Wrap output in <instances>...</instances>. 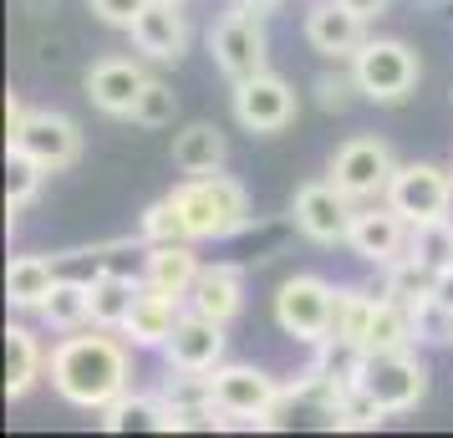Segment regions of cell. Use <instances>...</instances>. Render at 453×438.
I'll list each match as a JSON object with an SVG mask.
<instances>
[{
	"instance_id": "cell-1",
	"label": "cell",
	"mask_w": 453,
	"mask_h": 438,
	"mask_svg": "<svg viewBox=\"0 0 453 438\" xmlns=\"http://www.w3.org/2000/svg\"><path fill=\"white\" fill-rule=\"evenodd\" d=\"M133 352L138 347L112 327L62 332V342L51 347V362H46V382L66 408L103 413L112 397H123L133 388Z\"/></svg>"
},
{
	"instance_id": "cell-2",
	"label": "cell",
	"mask_w": 453,
	"mask_h": 438,
	"mask_svg": "<svg viewBox=\"0 0 453 438\" xmlns=\"http://www.w3.org/2000/svg\"><path fill=\"white\" fill-rule=\"evenodd\" d=\"M168 199L184 219V234L194 245H209V240H234L240 230H250V194L240 179H229L225 168L219 173H184L179 184L168 188Z\"/></svg>"
},
{
	"instance_id": "cell-3",
	"label": "cell",
	"mask_w": 453,
	"mask_h": 438,
	"mask_svg": "<svg viewBox=\"0 0 453 438\" xmlns=\"http://www.w3.org/2000/svg\"><path fill=\"white\" fill-rule=\"evenodd\" d=\"M204 382H209V403L225 418V428H275L280 423L275 413L286 403V388L265 367H255V362H219Z\"/></svg>"
},
{
	"instance_id": "cell-4",
	"label": "cell",
	"mask_w": 453,
	"mask_h": 438,
	"mask_svg": "<svg viewBox=\"0 0 453 438\" xmlns=\"http://www.w3.org/2000/svg\"><path fill=\"white\" fill-rule=\"evenodd\" d=\"M351 77L362 87V103H377V107H397L408 103L418 82H423V62L408 42L397 36H367L351 57Z\"/></svg>"
},
{
	"instance_id": "cell-5",
	"label": "cell",
	"mask_w": 453,
	"mask_h": 438,
	"mask_svg": "<svg viewBox=\"0 0 453 438\" xmlns=\"http://www.w3.org/2000/svg\"><path fill=\"white\" fill-rule=\"evenodd\" d=\"M428 377H433L428 362L412 352V347H388V352H362L351 382L388 418H397V413H412L428 397Z\"/></svg>"
},
{
	"instance_id": "cell-6",
	"label": "cell",
	"mask_w": 453,
	"mask_h": 438,
	"mask_svg": "<svg viewBox=\"0 0 453 438\" xmlns=\"http://www.w3.org/2000/svg\"><path fill=\"white\" fill-rule=\"evenodd\" d=\"M331 316H336V286L326 275H286L275 291V327L301 342V347H321L331 336Z\"/></svg>"
},
{
	"instance_id": "cell-7",
	"label": "cell",
	"mask_w": 453,
	"mask_h": 438,
	"mask_svg": "<svg viewBox=\"0 0 453 438\" xmlns=\"http://www.w3.org/2000/svg\"><path fill=\"white\" fill-rule=\"evenodd\" d=\"M209 57L219 66V77H229V87L265 72L270 66V31L260 11H245V5H229L219 21L209 26Z\"/></svg>"
},
{
	"instance_id": "cell-8",
	"label": "cell",
	"mask_w": 453,
	"mask_h": 438,
	"mask_svg": "<svg viewBox=\"0 0 453 438\" xmlns=\"http://www.w3.org/2000/svg\"><path fill=\"white\" fill-rule=\"evenodd\" d=\"M392 173H397V153H392L382 138H372V133L347 138V143L331 153V168H326V179L342 188L347 199H357V204L388 199Z\"/></svg>"
},
{
	"instance_id": "cell-9",
	"label": "cell",
	"mask_w": 453,
	"mask_h": 438,
	"mask_svg": "<svg viewBox=\"0 0 453 438\" xmlns=\"http://www.w3.org/2000/svg\"><path fill=\"white\" fill-rule=\"evenodd\" d=\"M229 112H234V123L255 133V138H275V133H286L296 123V112H301V97H296V87L286 77H275V72H255L245 82H234L229 92Z\"/></svg>"
},
{
	"instance_id": "cell-10",
	"label": "cell",
	"mask_w": 453,
	"mask_h": 438,
	"mask_svg": "<svg viewBox=\"0 0 453 438\" xmlns=\"http://www.w3.org/2000/svg\"><path fill=\"white\" fill-rule=\"evenodd\" d=\"M388 204L408 219V225H438L453 219V168H438L428 158L397 164L388 184Z\"/></svg>"
},
{
	"instance_id": "cell-11",
	"label": "cell",
	"mask_w": 453,
	"mask_h": 438,
	"mask_svg": "<svg viewBox=\"0 0 453 438\" xmlns=\"http://www.w3.org/2000/svg\"><path fill=\"white\" fill-rule=\"evenodd\" d=\"M5 148L31 153L46 173H66V168L82 158V127L72 123L66 112H57V107H31L26 123L5 138Z\"/></svg>"
},
{
	"instance_id": "cell-12",
	"label": "cell",
	"mask_w": 453,
	"mask_h": 438,
	"mask_svg": "<svg viewBox=\"0 0 453 438\" xmlns=\"http://www.w3.org/2000/svg\"><path fill=\"white\" fill-rule=\"evenodd\" d=\"M188 0H148L138 11V21L127 26V42L143 62L158 66H179L184 62L188 42H194V26H188Z\"/></svg>"
},
{
	"instance_id": "cell-13",
	"label": "cell",
	"mask_w": 453,
	"mask_h": 438,
	"mask_svg": "<svg viewBox=\"0 0 453 438\" xmlns=\"http://www.w3.org/2000/svg\"><path fill=\"white\" fill-rule=\"evenodd\" d=\"M351 214H357V199H347L331 179H311V184H301L296 188V199H290V219H296V230L306 234L311 245H321V250L347 245Z\"/></svg>"
},
{
	"instance_id": "cell-14",
	"label": "cell",
	"mask_w": 453,
	"mask_h": 438,
	"mask_svg": "<svg viewBox=\"0 0 453 438\" xmlns=\"http://www.w3.org/2000/svg\"><path fill=\"white\" fill-rule=\"evenodd\" d=\"M408 234H412V225L388 204V199H372V204H357V214H351L347 250L357 255L362 265H377V271H388L392 260L408 250Z\"/></svg>"
},
{
	"instance_id": "cell-15",
	"label": "cell",
	"mask_w": 453,
	"mask_h": 438,
	"mask_svg": "<svg viewBox=\"0 0 453 438\" xmlns=\"http://www.w3.org/2000/svg\"><path fill=\"white\" fill-rule=\"evenodd\" d=\"M229 352V336H225V321L214 316H199V311H184L173 336L164 342V362L173 373H194V377H209Z\"/></svg>"
},
{
	"instance_id": "cell-16",
	"label": "cell",
	"mask_w": 453,
	"mask_h": 438,
	"mask_svg": "<svg viewBox=\"0 0 453 438\" xmlns=\"http://www.w3.org/2000/svg\"><path fill=\"white\" fill-rule=\"evenodd\" d=\"M148 72L138 57H103V62H92L87 66V103L97 107L103 118H133V107H138V97H143V87H148Z\"/></svg>"
},
{
	"instance_id": "cell-17",
	"label": "cell",
	"mask_w": 453,
	"mask_h": 438,
	"mask_svg": "<svg viewBox=\"0 0 453 438\" xmlns=\"http://www.w3.org/2000/svg\"><path fill=\"white\" fill-rule=\"evenodd\" d=\"M306 46L316 57H326V62H351L357 57V46L367 42V21L347 11L342 0H316L306 11Z\"/></svg>"
},
{
	"instance_id": "cell-18",
	"label": "cell",
	"mask_w": 453,
	"mask_h": 438,
	"mask_svg": "<svg viewBox=\"0 0 453 438\" xmlns=\"http://www.w3.org/2000/svg\"><path fill=\"white\" fill-rule=\"evenodd\" d=\"M184 306H188L184 296L153 291V286L143 280V291H138V301H133V311H127V321H123V336L138 347V352H148V347H158V352H164V342L173 336Z\"/></svg>"
},
{
	"instance_id": "cell-19",
	"label": "cell",
	"mask_w": 453,
	"mask_h": 438,
	"mask_svg": "<svg viewBox=\"0 0 453 438\" xmlns=\"http://www.w3.org/2000/svg\"><path fill=\"white\" fill-rule=\"evenodd\" d=\"M188 311L199 316H214V321H234V316L245 311V265H234V260H214L199 271L194 280V291H188Z\"/></svg>"
},
{
	"instance_id": "cell-20",
	"label": "cell",
	"mask_w": 453,
	"mask_h": 438,
	"mask_svg": "<svg viewBox=\"0 0 453 438\" xmlns=\"http://www.w3.org/2000/svg\"><path fill=\"white\" fill-rule=\"evenodd\" d=\"M46 362H51V347L26 321H11L5 327V397L11 403L31 397V388L46 382Z\"/></svg>"
},
{
	"instance_id": "cell-21",
	"label": "cell",
	"mask_w": 453,
	"mask_h": 438,
	"mask_svg": "<svg viewBox=\"0 0 453 438\" xmlns=\"http://www.w3.org/2000/svg\"><path fill=\"white\" fill-rule=\"evenodd\" d=\"M199 271H204V260L194 250V240H164V245H148L143 250V280L153 291H168V296H184L188 301Z\"/></svg>"
},
{
	"instance_id": "cell-22",
	"label": "cell",
	"mask_w": 453,
	"mask_h": 438,
	"mask_svg": "<svg viewBox=\"0 0 453 438\" xmlns=\"http://www.w3.org/2000/svg\"><path fill=\"white\" fill-rule=\"evenodd\" d=\"M57 265L46 260V255H16L11 265H5V301H11V311H26L36 316L46 306V296L57 291Z\"/></svg>"
},
{
	"instance_id": "cell-23",
	"label": "cell",
	"mask_w": 453,
	"mask_h": 438,
	"mask_svg": "<svg viewBox=\"0 0 453 438\" xmlns=\"http://www.w3.org/2000/svg\"><path fill=\"white\" fill-rule=\"evenodd\" d=\"M229 164V138L219 123H188L173 133V168L179 173H219Z\"/></svg>"
},
{
	"instance_id": "cell-24",
	"label": "cell",
	"mask_w": 453,
	"mask_h": 438,
	"mask_svg": "<svg viewBox=\"0 0 453 438\" xmlns=\"http://www.w3.org/2000/svg\"><path fill=\"white\" fill-rule=\"evenodd\" d=\"M107 434H168V397L164 393H133L112 397L103 408Z\"/></svg>"
},
{
	"instance_id": "cell-25",
	"label": "cell",
	"mask_w": 453,
	"mask_h": 438,
	"mask_svg": "<svg viewBox=\"0 0 453 438\" xmlns=\"http://www.w3.org/2000/svg\"><path fill=\"white\" fill-rule=\"evenodd\" d=\"M143 291V271L138 275H123V271H97L92 275V327H112L123 332L133 301Z\"/></svg>"
},
{
	"instance_id": "cell-26",
	"label": "cell",
	"mask_w": 453,
	"mask_h": 438,
	"mask_svg": "<svg viewBox=\"0 0 453 438\" xmlns=\"http://www.w3.org/2000/svg\"><path fill=\"white\" fill-rule=\"evenodd\" d=\"M51 332H82L92 327V280H57V291L46 296V306L36 311Z\"/></svg>"
},
{
	"instance_id": "cell-27",
	"label": "cell",
	"mask_w": 453,
	"mask_h": 438,
	"mask_svg": "<svg viewBox=\"0 0 453 438\" xmlns=\"http://www.w3.org/2000/svg\"><path fill=\"white\" fill-rule=\"evenodd\" d=\"M382 291H367V286H336V316H331V336H342L351 347L367 342L372 311H377Z\"/></svg>"
},
{
	"instance_id": "cell-28",
	"label": "cell",
	"mask_w": 453,
	"mask_h": 438,
	"mask_svg": "<svg viewBox=\"0 0 453 438\" xmlns=\"http://www.w3.org/2000/svg\"><path fill=\"white\" fill-rule=\"evenodd\" d=\"M408 306V321H412V342L418 347H453V311L438 301V291H418L403 301Z\"/></svg>"
},
{
	"instance_id": "cell-29",
	"label": "cell",
	"mask_w": 453,
	"mask_h": 438,
	"mask_svg": "<svg viewBox=\"0 0 453 438\" xmlns=\"http://www.w3.org/2000/svg\"><path fill=\"white\" fill-rule=\"evenodd\" d=\"M42 184H46V168L31 153H21V148H5V214L11 219L42 194Z\"/></svg>"
},
{
	"instance_id": "cell-30",
	"label": "cell",
	"mask_w": 453,
	"mask_h": 438,
	"mask_svg": "<svg viewBox=\"0 0 453 438\" xmlns=\"http://www.w3.org/2000/svg\"><path fill=\"white\" fill-rule=\"evenodd\" d=\"M388 347H418V342H412L408 306H403V301H392V296H382V301H377V311H372V327H367L362 352H388Z\"/></svg>"
},
{
	"instance_id": "cell-31",
	"label": "cell",
	"mask_w": 453,
	"mask_h": 438,
	"mask_svg": "<svg viewBox=\"0 0 453 438\" xmlns=\"http://www.w3.org/2000/svg\"><path fill=\"white\" fill-rule=\"evenodd\" d=\"M412 265H423L428 275H438L453 260V219H438V225H412L408 250H403Z\"/></svg>"
},
{
	"instance_id": "cell-32",
	"label": "cell",
	"mask_w": 453,
	"mask_h": 438,
	"mask_svg": "<svg viewBox=\"0 0 453 438\" xmlns=\"http://www.w3.org/2000/svg\"><path fill=\"white\" fill-rule=\"evenodd\" d=\"M173 118H179V92L164 82V77H148L143 97H138V107H133V127H173Z\"/></svg>"
},
{
	"instance_id": "cell-33",
	"label": "cell",
	"mask_w": 453,
	"mask_h": 438,
	"mask_svg": "<svg viewBox=\"0 0 453 438\" xmlns=\"http://www.w3.org/2000/svg\"><path fill=\"white\" fill-rule=\"evenodd\" d=\"M138 234H143V245H164V240H188L184 234V219H179V209H173V199H153V204L143 209V219H138Z\"/></svg>"
},
{
	"instance_id": "cell-34",
	"label": "cell",
	"mask_w": 453,
	"mask_h": 438,
	"mask_svg": "<svg viewBox=\"0 0 453 438\" xmlns=\"http://www.w3.org/2000/svg\"><path fill=\"white\" fill-rule=\"evenodd\" d=\"M311 87H316V107H321V112H347V107L362 97V87H357V77H351V66L347 72H321Z\"/></svg>"
},
{
	"instance_id": "cell-35",
	"label": "cell",
	"mask_w": 453,
	"mask_h": 438,
	"mask_svg": "<svg viewBox=\"0 0 453 438\" xmlns=\"http://www.w3.org/2000/svg\"><path fill=\"white\" fill-rule=\"evenodd\" d=\"M92 5V16L103 26H118V31H127V26L138 21V11H143L148 0H87Z\"/></svg>"
},
{
	"instance_id": "cell-36",
	"label": "cell",
	"mask_w": 453,
	"mask_h": 438,
	"mask_svg": "<svg viewBox=\"0 0 453 438\" xmlns=\"http://www.w3.org/2000/svg\"><path fill=\"white\" fill-rule=\"evenodd\" d=\"M342 5H347V11H357V16H362V21H382V16H388L392 11V0H342Z\"/></svg>"
},
{
	"instance_id": "cell-37",
	"label": "cell",
	"mask_w": 453,
	"mask_h": 438,
	"mask_svg": "<svg viewBox=\"0 0 453 438\" xmlns=\"http://www.w3.org/2000/svg\"><path fill=\"white\" fill-rule=\"evenodd\" d=\"M26 112H31V107L21 103V92H5V138H11V133L26 123Z\"/></svg>"
},
{
	"instance_id": "cell-38",
	"label": "cell",
	"mask_w": 453,
	"mask_h": 438,
	"mask_svg": "<svg viewBox=\"0 0 453 438\" xmlns=\"http://www.w3.org/2000/svg\"><path fill=\"white\" fill-rule=\"evenodd\" d=\"M433 291H438V301H443V306L453 311V260H449V265H443L438 275H433Z\"/></svg>"
},
{
	"instance_id": "cell-39",
	"label": "cell",
	"mask_w": 453,
	"mask_h": 438,
	"mask_svg": "<svg viewBox=\"0 0 453 438\" xmlns=\"http://www.w3.org/2000/svg\"><path fill=\"white\" fill-rule=\"evenodd\" d=\"M229 5H245V11H260V16H265V11L280 5V0H229Z\"/></svg>"
}]
</instances>
